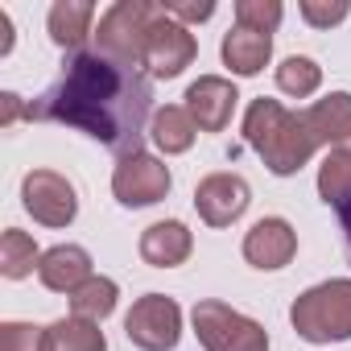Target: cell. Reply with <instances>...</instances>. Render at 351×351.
Returning <instances> with one entry per match:
<instances>
[{
	"label": "cell",
	"mask_w": 351,
	"mask_h": 351,
	"mask_svg": "<svg viewBox=\"0 0 351 351\" xmlns=\"http://www.w3.org/2000/svg\"><path fill=\"white\" fill-rule=\"evenodd\" d=\"M149 116H153V79L141 66L104 58L99 50L71 54L58 83L34 104V120L79 128L120 157L141 153Z\"/></svg>",
	"instance_id": "6da1fadb"
},
{
	"label": "cell",
	"mask_w": 351,
	"mask_h": 351,
	"mask_svg": "<svg viewBox=\"0 0 351 351\" xmlns=\"http://www.w3.org/2000/svg\"><path fill=\"white\" fill-rule=\"evenodd\" d=\"M244 141L261 153V161L277 173V178H289L298 173L314 153L318 141L306 128L302 112H289L281 99H252L244 112Z\"/></svg>",
	"instance_id": "7a4b0ae2"
},
{
	"label": "cell",
	"mask_w": 351,
	"mask_h": 351,
	"mask_svg": "<svg viewBox=\"0 0 351 351\" xmlns=\"http://www.w3.org/2000/svg\"><path fill=\"white\" fill-rule=\"evenodd\" d=\"M289 322L306 343H318V347L351 339V281L335 277V281L306 289L302 298H293Z\"/></svg>",
	"instance_id": "3957f363"
},
{
	"label": "cell",
	"mask_w": 351,
	"mask_h": 351,
	"mask_svg": "<svg viewBox=\"0 0 351 351\" xmlns=\"http://www.w3.org/2000/svg\"><path fill=\"white\" fill-rule=\"evenodd\" d=\"M157 13H161V5H149V0H116V5L99 17L95 50L104 58L124 62V66H141L145 38H149V25L157 21Z\"/></svg>",
	"instance_id": "277c9868"
},
{
	"label": "cell",
	"mask_w": 351,
	"mask_h": 351,
	"mask_svg": "<svg viewBox=\"0 0 351 351\" xmlns=\"http://www.w3.org/2000/svg\"><path fill=\"white\" fill-rule=\"evenodd\" d=\"M191 322L207 351H269V330L256 318L232 310L228 302H215V298L199 302L191 310Z\"/></svg>",
	"instance_id": "5b68a950"
},
{
	"label": "cell",
	"mask_w": 351,
	"mask_h": 351,
	"mask_svg": "<svg viewBox=\"0 0 351 351\" xmlns=\"http://www.w3.org/2000/svg\"><path fill=\"white\" fill-rule=\"evenodd\" d=\"M124 335L141 351H173L182 339V306L165 293H145L124 314Z\"/></svg>",
	"instance_id": "8992f818"
},
{
	"label": "cell",
	"mask_w": 351,
	"mask_h": 351,
	"mask_svg": "<svg viewBox=\"0 0 351 351\" xmlns=\"http://www.w3.org/2000/svg\"><path fill=\"white\" fill-rule=\"evenodd\" d=\"M199 54V42L195 34L182 25V21H173L161 5L157 21L149 25V38H145V58L141 66H149V79H178Z\"/></svg>",
	"instance_id": "52a82bcc"
},
{
	"label": "cell",
	"mask_w": 351,
	"mask_h": 351,
	"mask_svg": "<svg viewBox=\"0 0 351 351\" xmlns=\"http://www.w3.org/2000/svg\"><path fill=\"white\" fill-rule=\"evenodd\" d=\"M169 186H173L169 165L157 161V157L145 153V149L120 157V165L112 169V195H116V203H124V207H153V203H161V199L169 195Z\"/></svg>",
	"instance_id": "ba28073f"
},
{
	"label": "cell",
	"mask_w": 351,
	"mask_h": 351,
	"mask_svg": "<svg viewBox=\"0 0 351 351\" xmlns=\"http://www.w3.org/2000/svg\"><path fill=\"white\" fill-rule=\"evenodd\" d=\"M21 207L46 228H66L79 215V195H75V186L62 178V173L29 169L25 182H21Z\"/></svg>",
	"instance_id": "9c48e42d"
},
{
	"label": "cell",
	"mask_w": 351,
	"mask_h": 351,
	"mask_svg": "<svg viewBox=\"0 0 351 351\" xmlns=\"http://www.w3.org/2000/svg\"><path fill=\"white\" fill-rule=\"evenodd\" d=\"M248 203H252L248 182L240 173H228V169L207 173V178L195 186V211H199V219L207 228H232L248 211Z\"/></svg>",
	"instance_id": "30bf717a"
},
{
	"label": "cell",
	"mask_w": 351,
	"mask_h": 351,
	"mask_svg": "<svg viewBox=\"0 0 351 351\" xmlns=\"http://www.w3.org/2000/svg\"><path fill=\"white\" fill-rule=\"evenodd\" d=\"M293 252H298V232L281 215H269V219L252 223L248 236H244V261L252 269H265V273L285 269L293 261Z\"/></svg>",
	"instance_id": "8fae6325"
},
{
	"label": "cell",
	"mask_w": 351,
	"mask_h": 351,
	"mask_svg": "<svg viewBox=\"0 0 351 351\" xmlns=\"http://www.w3.org/2000/svg\"><path fill=\"white\" fill-rule=\"evenodd\" d=\"M236 99H240V91L219 75H203L186 87V112L199 124V132H223L232 124Z\"/></svg>",
	"instance_id": "7c38bea8"
},
{
	"label": "cell",
	"mask_w": 351,
	"mask_h": 351,
	"mask_svg": "<svg viewBox=\"0 0 351 351\" xmlns=\"http://www.w3.org/2000/svg\"><path fill=\"white\" fill-rule=\"evenodd\" d=\"M195 252V236L182 219H157L141 232V261L153 269H178Z\"/></svg>",
	"instance_id": "4fadbf2b"
},
{
	"label": "cell",
	"mask_w": 351,
	"mask_h": 351,
	"mask_svg": "<svg viewBox=\"0 0 351 351\" xmlns=\"http://www.w3.org/2000/svg\"><path fill=\"white\" fill-rule=\"evenodd\" d=\"M38 277L46 289L54 293H75L83 289L95 273H91V252L79 248V244H54L50 252H42V265H38Z\"/></svg>",
	"instance_id": "5bb4252c"
},
{
	"label": "cell",
	"mask_w": 351,
	"mask_h": 351,
	"mask_svg": "<svg viewBox=\"0 0 351 351\" xmlns=\"http://www.w3.org/2000/svg\"><path fill=\"white\" fill-rule=\"evenodd\" d=\"M302 120H306V128L314 132L318 145L351 153V95L347 91H330L326 99L310 104L302 112Z\"/></svg>",
	"instance_id": "9a60e30c"
},
{
	"label": "cell",
	"mask_w": 351,
	"mask_h": 351,
	"mask_svg": "<svg viewBox=\"0 0 351 351\" xmlns=\"http://www.w3.org/2000/svg\"><path fill=\"white\" fill-rule=\"evenodd\" d=\"M219 54H223V66H232V75L252 79V75H261L265 62L273 58V34H256V29L236 25V29L223 34Z\"/></svg>",
	"instance_id": "2e32d148"
},
{
	"label": "cell",
	"mask_w": 351,
	"mask_h": 351,
	"mask_svg": "<svg viewBox=\"0 0 351 351\" xmlns=\"http://www.w3.org/2000/svg\"><path fill=\"white\" fill-rule=\"evenodd\" d=\"M91 21H95L91 0H58V5L50 9V38H54V46H62L71 54H83V42L95 38Z\"/></svg>",
	"instance_id": "e0dca14e"
},
{
	"label": "cell",
	"mask_w": 351,
	"mask_h": 351,
	"mask_svg": "<svg viewBox=\"0 0 351 351\" xmlns=\"http://www.w3.org/2000/svg\"><path fill=\"white\" fill-rule=\"evenodd\" d=\"M199 136V124L191 120L186 108L178 104H165L153 112V124H149V141L161 149V153H186Z\"/></svg>",
	"instance_id": "ac0fdd59"
},
{
	"label": "cell",
	"mask_w": 351,
	"mask_h": 351,
	"mask_svg": "<svg viewBox=\"0 0 351 351\" xmlns=\"http://www.w3.org/2000/svg\"><path fill=\"white\" fill-rule=\"evenodd\" d=\"M46 351H108V339L99 330V322L87 318H58L54 326H46Z\"/></svg>",
	"instance_id": "d6986e66"
},
{
	"label": "cell",
	"mask_w": 351,
	"mask_h": 351,
	"mask_svg": "<svg viewBox=\"0 0 351 351\" xmlns=\"http://www.w3.org/2000/svg\"><path fill=\"white\" fill-rule=\"evenodd\" d=\"M120 302V285L112 277H91L83 289L71 293V314L75 318H87V322H104Z\"/></svg>",
	"instance_id": "ffe728a7"
},
{
	"label": "cell",
	"mask_w": 351,
	"mask_h": 351,
	"mask_svg": "<svg viewBox=\"0 0 351 351\" xmlns=\"http://www.w3.org/2000/svg\"><path fill=\"white\" fill-rule=\"evenodd\" d=\"M38 265H42V252H38L34 236H25L21 228H9L5 236H0V273H5L9 281L29 277Z\"/></svg>",
	"instance_id": "44dd1931"
},
{
	"label": "cell",
	"mask_w": 351,
	"mask_h": 351,
	"mask_svg": "<svg viewBox=\"0 0 351 351\" xmlns=\"http://www.w3.org/2000/svg\"><path fill=\"white\" fill-rule=\"evenodd\" d=\"M318 199L326 207H339L351 199V153L330 149L326 161L318 165Z\"/></svg>",
	"instance_id": "7402d4cb"
},
{
	"label": "cell",
	"mask_w": 351,
	"mask_h": 351,
	"mask_svg": "<svg viewBox=\"0 0 351 351\" xmlns=\"http://www.w3.org/2000/svg\"><path fill=\"white\" fill-rule=\"evenodd\" d=\"M277 87H281L285 95H293V99H310V95L322 87V66H318L314 58L293 54V58H285V62L277 66Z\"/></svg>",
	"instance_id": "603a6c76"
},
{
	"label": "cell",
	"mask_w": 351,
	"mask_h": 351,
	"mask_svg": "<svg viewBox=\"0 0 351 351\" xmlns=\"http://www.w3.org/2000/svg\"><path fill=\"white\" fill-rule=\"evenodd\" d=\"M285 9L281 0H236V25L256 29V34H273L281 25Z\"/></svg>",
	"instance_id": "cb8c5ba5"
},
{
	"label": "cell",
	"mask_w": 351,
	"mask_h": 351,
	"mask_svg": "<svg viewBox=\"0 0 351 351\" xmlns=\"http://www.w3.org/2000/svg\"><path fill=\"white\" fill-rule=\"evenodd\" d=\"M0 351H46V326L5 322L0 326Z\"/></svg>",
	"instance_id": "d4e9b609"
},
{
	"label": "cell",
	"mask_w": 351,
	"mask_h": 351,
	"mask_svg": "<svg viewBox=\"0 0 351 351\" xmlns=\"http://www.w3.org/2000/svg\"><path fill=\"white\" fill-rule=\"evenodd\" d=\"M298 13H302L306 25H314V29H330V25H339V21L351 13V5H347V0H302Z\"/></svg>",
	"instance_id": "484cf974"
},
{
	"label": "cell",
	"mask_w": 351,
	"mask_h": 351,
	"mask_svg": "<svg viewBox=\"0 0 351 351\" xmlns=\"http://www.w3.org/2000/svg\"><path fill=\"white\" fill-rule=\"evenodd\" d=\"M165 13L186 25V21H207L215 13V5H211V0H203V5H165Z\"/></svg>",
	"instance_id": "4316f807"
},
{
	"label": "cell",
	"mask_w": 351,
	"mask_h": 351,
	"mask_svg": "<svg viewBox=\"0 0 351 351\" xmlns=\"http://www.w3.org/2000/svg\"><path fill=\"white\" fill-rule=\"evenodd\" d=\"M21 112H25V116L34 120V108H21V99H17L13 91H5V95H0V128H13Z\"/></svg>",
	"instance_id": "83f0119b"
},
{
	"label": "cell",
	"mask_w": 351,
	"mask_h": 351,
	"mask_svg": "<svg viewBox=\"0 0 351 351\" xmlns=\"http://www.w3.org/2000/svg\"><path fill=\"white\" fill-rule=\"evenodd\" d=\"M13 50V21H9V13L0 9V58H5Z\"/></svg>",
	"instance_id": "f1b7e54d"
},
{
	"label": "cell",
	"mask_w": 351,
	"mask_h": 351,
	"mask_svg": "<svg viewBox=\"0 0 351 351\" xmlns=\"http://www.w3.org/2000/svg\"><path fill=\"white\" fill-rule=\"evenodd\" d=\"M339 211V223H343V240H347V256H351V199L335 207Z\"/></svg>",
	"instance_id": "f546056e"
}]
</instances>
